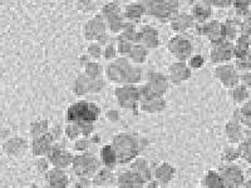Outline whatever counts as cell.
<instances>
[{"instance_id":"cell-1","label":"cell","mask_w":251,"mask_h":188,"mask_svg":"<svg viewBox=\"0 0 251 188\" xmlns=\"http://www.w3.org/2000/svg\"><path fill=\"white\" fill-rule=\"evenodd\" d=\"M141 141L142 140L128 133H120L114 136L112 145H113L116 154H117V160L120 164H126V163L133 162L134 160H137L138 154L143 149Z\"/></svg>"},{"instance_id":"cell-2","label":"cell","mask_w":251,"mask_h":188,"mask_svg":"<svg viewBox=\"0 0 251 188\" xmlns=\"http://www.w3.org/2000/svg\"><path fill=\"white\" fill-rule=\"evenodd\" d=\"M100 114V108L93 102L88 100H79L72 104L67 111V120L69 123L84 124L91 123L93 124L98 119Z\"/></svg>"},{"instance_id":"cell-3","label":"cell","mask_w":251,"mask_h":188,"mask_svg":"<svg viewBox=\"0 0 251 188\" xmlns=\"http://www.w3.org/2000/svg\"><path fill=\"white\" fill-rule=\"evenodd\" d=\"M72 167L79 178H93L100 169V162L91 152H83L73 158Z\"/></svg>"},{"instance_id":"cell-4","label":"cell","mask_w":251,"mask_h":188,"mask_svg":"<svg viewBox=\"0 0 251 188\" xmlns=\"http://www.w3.org/2000/svg\"><path fill=\"white\" fill-rule=\"evenodd\" d=\"M146 14L154 17L161 22H171L178 14L177 1H143Z\"/></svg>"},{"instance_id":"cell-5","label":"cell","mask_w":251,"mask_h":188,"mask_svg":"<svg viewBox=\"0 0 251 188\" xmlns=\"http://www.w3.org/2000/svg\"><path fill=\"white\" fill-rule=\"evenodd\" d=\"M84 37L87 40H91L100 46H109L108 35H107V22L102 15L92 18L84 26Z\"/></svg>"},{"instance_id":"cell-6","label":"cell","mask_w":251,"mask_h":188,"mask_svg":"<svg viewBox=\"0 0 251 188\" xmlns=\"http://www.w3.org/2000/svg\"><path fill=\"white\" fill-rule=\"evenodd\" d=\"M114 94H116L118 104L122 108L136 111V108L140 107V88L133 84H125V86L118 87Z\"/></svg>"},{"instance_id":"cell-7","label":"cell","mask_w":251,"mask_h":188,"mask_svg":"<svg viewBox=\"0 0 251 188\" xmlns=\"http://www.w3.org/2000/svg\"><path fill=\"white\" fill-rule=\"evenodd\" d=\"M132 63L129 62L128 58L121 57L116 60L111 62L106 69L107 77L113 83H122L123 86L127 84L129 70H131Z\"/></svg>"},{"instance_id":"cell-8","label":"cell","mask_w":251,"mask_h":188,"mask_svg":"<svg viewBox=\"0 0 251 188\" xmlns=\"http://www.w3.org/2000/svg\"><path fill=\"white\" fill-rule=\"evenodd\" d=\"M167 48H169L170 53L178 59V62H186L191 58L192 44L187 38L182 37V35H176V37L171 38Z\"/></svg>"},{"instance_id":"cell-9","label":"cell","mask_w":251,"mask_h":188,"mask_svg":"<svg viewBox=\"0 0 251 188\" xmlns=\"http://www.w3.org/2000/svg\"><path fill=\"white\" fill-rule=\"evenodd\" d=\"M73 158L75 157L72 156L67 149L60 147L59 144L53 145V148L48 153L49 162H50V164L54 165V168H67L68 165L73 163Z\"/></svg>"},{"instance_id":"cell-10","label":"cell","mask_w":251,"mask_h":188,"mask_svg":"<svg viewBox=\"0 0 251 188\" xmlns=\"http://www.w3.org/2000/svg\"><path fill=\"white\" fill-rule=\"evenodd\" d=\"M137 44H141L146 49L157 48L158 47V31L153 26L145 25L138 30Z\"/></svg>"},{"instance_id":"cell-11","label":"cell","mask_w":251,"mask_h":188,"mask_svg":"<svg viewBox=\"0 0 251 188\" xmlns=\"http://www.w3.org/2000/svg\"><path fill=\"white\" fill-rule=\"evenodd\" d=\"M191 75V68L185 62L174 63L169 69V80L174 84H180L185 82Z\"/></svg>"},{"instance_id":"cell-12","label":"cell","mask_w":251,"mask_h":188,"mask_svg":"<svg viewBox=\"0 0 251 188\" xmlns=\"http://www.w3.org/2000/svg\"><path fill=\"white\" fill-rule=\"evenodd\" d=\"M147 84L152 88V91L162 98L163 94L166 93L169 88V78L158 73V71H150L147 74Z\"/></svg>"},{"instance_id":"cell-13","label":"cell","mask_w":251,"mask_h":188,"mask_svg":"<svg viewBox=\"0 0 251 188\" xmlns=\"http://www.w3.org/2000/svg\"><path fill=\"white\" fill-rule=\"evenodd\" d=\"M118 188H145L146 182L132 169L120 174L117 180Z\"/></svg>"},{"instance_id":"cell-14","label":"cell","mask_w":251,"mask_h":188,"mask_svg":"<svg viewBox=\"0 0 251 188\" xmlns=\"http://www.w3.org/2000/svg\"><path fill=\"white\" fill-rule=\"evenodd\" d=\"M47 183L50 188H68L69 178L60 168H51L46 174Z\"/></svg>"},{"instance_id":"cell-15","label":"cell","mask_w":251,"mask_h":188,"mask_svg":"<svg viewBox=\"0 0 251 188\" xmlns=\"http://www.w3.org/2000/svg\"><path fill=\"white\" fill-rule=\"evenodd\" d=\"M55 138L51 136V133H46L44 136H40L33 140V153L35 156H44V154H48L50 152V149L53 148Z\"/></svg>"},{"instance_id":"cell-16","label":"cell","mask_w":251,"mask_h":188,"mask_svg":"<svg viewBox=\"0 0 251 188\" xmlns=\"http://www.w3.org/2000/svg\"><path fill=\"white\" fill-rule=\"evenodd\" d=\"M223 177V180L225 181L227 188L239 187L243 183V173L239 171L237 167L230 165V167H224L223 173L220 174Z\"/></svg>"},{"instance_id":"cell-17","label":"cell","mask_w":251,"mask_h":188,"mask_svg":"<svg viewBox=\"0 0 251 188\" xmlns=\"http://www.w3.org/2000/svg\"><path fill=\"white\" fill-rule=\"evenodd\" d=\"M131 169L138 174L146 183L152 180V169L150 163L143 158L134 160L131 164Z\"/></svg>"},{"instance_id":"cell-18","label":"cell","mask_w":251,"mask_h":188,"mask_svg":"<svg viewBox=\"0 0 251 188\" xmlns=\"http://www.w3.org/2000/svg\"><path fill=\"white\" fill-rule=\"evenodd\" d=\"M170 23H171V28L175 31H177V33H185L194 24V18H192L191 14H185L183 13V14H177Z\"/></svg>"},{"instance_id":"cell-19","label":"cell","mask_w":251,"mask_h":188,"mask_svg":"<svg viewBox=\"0 0 251 188\" xmlns=\"http://www.w3.org/2000/svg\"><path fill=\"white\" fill-rule=\"evenodd\" d=\"M175 176V168L169 163H162L161 165H158L154 171V177H156V181L160 185H167L170 181H172Z\"/></svg>"},{"instance_id":"cell-20","label":"cell","mask_w":251,"mask_h":188,"mask_svg":"<svg viewBox=\"0 0 251 188\" xmlns=\"http://www.w3.org/2000/svg\"><path fill=\"white\" fill-rule=\"evenodd\" d=\"M143 14H146L145 6L142 3H134L131 5L126 6V10L123 13V17L125 19L129 20L132 23H136V22H140L142 19Z\"/></svg>"},{"instance_id":"cell-21","label":"cell","mask_w":251,"mask_h":188,"mask_svg":"<svg viewBox=\"0 0 251 188\" xmlns=\"http://www.w3.org/2000/svg\"><path fill=\"white\" fill-rule=\"evenodd\" d=\"M100 158H102L103 164L106 165V168L114 169V167L117 165L118 160H117V154H116V151H114L113 145L108 144L104 145L100 151Z\"/></svg>"},{"instance_id":"cell-22","label":"cell","mask_w":251,"mask_h":188,"mask_svg":"<svg viewBox=\"0 0 251 188\" xmlns=\"http://www.w3.org/2000/svg\"><path fill=\"white\" fill-rule=\"evenodd\" d=\"M140 108L147 113H157L162 112L166 108V102L163 98H157L152 100H141Z\"/></svg>"},{"instance_id":"cell-23","label":"cell","mask_w":251,"mask_h":188,"mask_svg":"<svg viewBox=\"0 0 251 188\" xmlns=\"http://www.w3.org/2000/svg\"><path fill=\"white\" fill-rule=\"evenodd\" d=\"M26 149V142L23 140H19V138H13V140L8 141V143L5 144V151L8 152V154L10 156H19V154H23Z\"/></svg>"},{"instance_id":"cell-24","label":"cell","mask_w":251,"mask_h":188,"mask_svg":"<svg viewBox=\"0 0 251 188\" xmlns=\"http://www.w3.org/2000/svg\"><path fill=\"white\" fill-rule=\"evenodd\" d=\"M202 188H227L223 177L216 172H208L207 176L205 177Z\"/></svg>"},{"instance_id":"cell-25","label":"cell","mask_w":251,"mask_h":188,"mask_svg":"<svg viewBox=\"0 0 251 188\" xmlns=\"http://www.w3.org/2000/svg\"><path fill=\"white\" fill-rule=\"evenodd\" d=\"M114 176L112 173V169L100 168L93 177V185L96 186H108L113 181Z\"/></svg>"},{"instance_id":"cell-26","label":"cell","mask_w":251,"mask_h":188,"mask_svg":"<svg viewBox=\"0 0 251 188\" xmlns=\"http://www.w3.org/2000/svg\"><path fill=\"white\" fill-rule=\"evenodd\" d=\"M147 53H149V49H146L141 44H136L128 54V60L131 63H134V64H141L146 60Z\"/></svg>"},{"instance_id":"cell-27","label":"cell","mask_w":251,"mask_h":188,"mask_svg":"<svg viewBox=\"0 0 251 188\" xmlns=\"http://www.w3.org/2000/svg\"><path fill=\"white\" fill-rule=\"evenodd\" d=\"M91 82L92 79H89L86 74L78 77L75 83V93L77 94V95H84V94L89 93V89H91Z\"/></svg>"},{"instance_id":"cell-28","label":"cell","mask_w":251,"mask_h":188,"mask_svg":"<svg viewBox=\"0 0 251 188\" xmlns=\"http://www.w3.org/2000/svg\"><path fill=\"white\" fill-rule=\"evenodd\" d=\"M106 22H107V28H108L112 33H121L126 25L125 17H123L122 14L108 18V19H106Z\"/></svg>"},{"instance_id":"cell-29","label":"cell","mask_w":251,"mask_h":188,"mask_svg":"<svg viewBox=\"0 0 251 188\" xmlns=\"http://www.w3.org/2000/svg\"><path fill=\"white\" fill-rule=\"evenodd\" d=\"M102 66H100L97 62H89L86 64V73H84V74H86L89 79H100V78H102Z\"/></svg>"},{"instance_id":"cell-30","label":"cell","mask_w":251,"mask_h":188,"mask_svg":"<svg viewBox=\"0 0 251 188\" xmlns=\"http://www.w3.org/2000/svg\"><path fill=\"white\" fill-rule=\"evenodd\" d=\"M210 15V9L207 6H203L201 4H197L192 8V18L197 20L199 23H203L207 17Z\"/></svg>"},{"instance_id":"cell-31","label":"cell","mask_w":251,"mask_h":188,"mask_svg":"<svg viewBox=\"0 0 251 188\" xmlns=\"http://www.w3.org/2000/svg\"><path fill=\"white\" fill-rule=\"evenodd\" d=\"M134 44L129 40H127L123 37H118L117 39V50L121 55H128L131 53V50L133 49Z\"/></svg>"},{"instance_id":"cell-32","label":"cell","mask_w":251,"mask_h":188,"mask_svg":"<svg viewBox=\"0 0 251 188\" xmlns=\"http://www.w3.org/2000/svg\"><path fill=\"white\" fill-rule=\"evenodd\" d=\"M121 14V8L118 6L117 3H108L102 8V17L104 19H108V18L116 17V15Z\"/></svg>"},{"instance_id":"cell-33","label":"cell","mask_w":251,"mask_h":188,"mask_svg":"<svg viewBox=\"0 0 251 188\" xmlns=\"http://www.w3.org/2000/svg\"><path fill=\"white\" fill-rule=\"evenodd\" d=\"M48 128V122L47 120H40V122L33 123L30 128V134L33 136V140L40 136H44Z\"/></svg>"},{"instance_id":"cell-34","label":"cell","mask_w":251,"mask_h":188,"mask_svg":"<svg viewBox=\"0 0 251 188\" xmlns=\"http://www.w3.org/2000/svg\"><path fill=\"white\" fill-rule=\"evenodd\" d=\"M64 133H66V136L71 141H75L79 136H82L79 127H78V124H75V123H69V124L66 127Z\"/></svg>"},{"instance_id":"cell-35","label":"cell","mask_w":251,"mask_h":188,"mask_svg":"<svg viewBox=\"0 0 251 188\" xmlns=\"http://www.w3.org/2000/svg\"><path fill=\"white\" fill-rule=\"evenodd\" d=\"M117 47H114L113 44H109V46H107L106 48H104V50H103V57H104L106 60L113 62V60L117 59Z\"/></svg>"},{"instance_id":"cell-36","label":"cell","mask_w":251,"mask_h":188,"mask_svg":"<svg viewBox=\"0 0 251 188\" xmlns=\"http://www.w3.org/2000/svg\"><path fill=\"white\" fill-rule=\"evenodd\" d=\"M88 54L91 55L92 58H98L103 54V50H102V46H100L98 43H93L88 47Z\"/></svg>"},{"instance_id":"cell-37","label":"cell","mask_w":251,"mask_h":188,"mask_svg":"<svg viewBox=\"0 0 251 188\" xmlns=\"http://www.w3.org/2000/svg\"><path fill=\"white\" fill-rule=\"evenodd\" d=\"M92 145V141L91 140H87V138H82V140L77 141L75 142V149L77 151H80L83 153V152H87L88 151V148Z\"/></svg>"},{"instance_id":"cell-38","label":"cell","mask_w":251,"mask_h":188,"mask_svg":"<svg viewBox=\"0 0 251 188\" xmlns=\"http://www.w3.org/2000/svg\"><path fill=\"white\" fill-rule=\"evenodd\" d=\"M203 64V58L201 55H195L188 59V67L192 69H199Z\"/></svg>"},{"instance_id":"cell-39","label":"cell","mask_w":251,"mask_h":188,"mask_svg":"<svg viewBox=\"0 0 251 188\" xmlns=\"http://www.w3.org/2000/svg\"><path fill=\"white\" fill-rule=\"evenodd\" d=\"M103 88H104V82H103V79L100 78V79L92 80L91 89H89V92H91V93H97V92L102 91Z\"/></svg>"},{"instance_id":"cell-40","label":"cell","mask_w":251,"mask_h":188,"mask_svg":"<svg viewBox=\"0 0 251 188\" xmlns=\"http://www.w3.org/2000/svg\"><path fill=\"white\" fill-rule=\"evenodd\" d=\"M49 160H46L43 157H40L38 158L37 161V167H38V171L40 172H48L49 171Z\"/></svg>"},{"instance_id":"cell-41","label":"cell","mask_w":251,"mask_h":188,"mask_svg":"<svg viewBox=\"0 0 251 188\" xmlns=\"http://www.w3.org/2000/svg\"><path fill=\"white\" fill-rule=\"evenodd\" d=\"M160 183L157 182V181H149V182L145 185V188H158Z\"/></svg>"},{"instance_id":"cell-42","label":"cell","mask_w":251,"mask_h":188,"mask_svg":"<svg viewBox=\"0 0 251 188\" xmlns=\"http://www.w3.org/2000/svg\"><path fill=\"white\" fill-rule=\"evenodd\" d=\"M117 117H118V114H117V112H114V111H112V112H109L108 113V119L109 120H117Z\"/></svg>"},{"instance_id":"cell-43","label":"cell","mask_w":251,"mask_h":188,"mask_svg":"<svg viewBox=\"0 0 251 188\" xmlns=\"http://www.w3.org/2000/svg\"><path fill=\"white\" fill-rule=\"evenodd\" d=\"M249 161H250V163H251V149H250V151H249Z\"/></svg>"},{"instance_id":"cell-44","label":"cell","mask_w":251,"mask_h":188,"mask_svg":"<svg viewBox=\"0 0 251 188\" xmlns=\"http://www.w3.org/2000/svg\"><path fill=\"white\" fill-rule=\"evenodd\" d=\"M71 188H84V187H80V186L75 185V186H73V187H71Z\"/></svg>"},{"instance_id":"cell-45","label":"cell","mask_w":251,"mask_h":188,"mask_svg":"<svg viewBox=\"0 0 251 188\" xmlns=\"http://www.w3.org/2000/svg\"><path fill=\"white\" fill-rule=\"evenodd\" d=\"M30 188H37V186H31Z\"/></svg>"},{"instance_id":"cell-46","label":"cell","mask_w":251,"mask_h":188,"mask_svg":"<svg viewBox=\"0 0 251 188\" xmlns=\"http://www.w3.org/2000/svg\"><path fill=\"white\" fill-rule=\"evenodd\" d=\"M44 188H50V187H49V186H47V187H44Z\"/></svg>"}]
</instances>
